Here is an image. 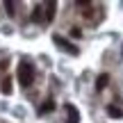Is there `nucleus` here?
<instances>
[{"label": "nucleus", "mask_w": 123, "mask_h": 123, "mask_svg": "<svg viewBox=\"0 0 123 123\" xmlns=\"http://www.w3.org/2000/svg\"><path fill=\"white\" fill-rule=\"evenodd\" d=\"M82 34V32H80V27H73V30H71V37H80Z\"/></svg>", "instance_id": "11"}, {"label": "nucleus", "mask_w": 123, "mask_h": 123, "mask_svg": "<svg viewBox=\"0 0 123 123\" xmlns=\"http://www.w3.org/2000/svg\"><path fill=\"white\" fill-rule=\"evenodd\" d=\"M107 80H110V75H107V73H100V75H98V80H96V89H98V91L107 87Z\"/></svg>", "instance_id": "5"}, {"label": "nucleus", "mask_w": 123, "mask_h": 123, "mask_svg": "<svg viewBox=\"0 0 123 123\" xmlns=\"http://www.w3.org/2000/svg\"><path fill=\"white\" fill-rule=\"evenodd\" d=\"M5 9H7L9 16H14V14H16V5H14L12 0H5Z\"/></svg>", "instance_id": "9"}, {"label": "nucleus", "mask_w": 123, "mask_h": 123, "mask_svg": "<svg viewBox=\"0 0 123 123\" xmlns=\"http://www.w3.org/2000/svg\"><path fill=\"white\" fill-rule=\"evenodd\" d=\"M55 7H57L55 2H46V21H53V16H55Z\"/></svg>", "instance_id": "6"}, {"label": "nucleus", "mask_w": 123, "mask_h": 123, "mask_svg": "<svg viewBox=\"0 0 123 123\" xmlns=\"http://www.w3.org/2000/svg\"><path fill=\"white\" fill-rule=\"evenodd\" d=\"M43 7H46V5H37V7H34V12H32V21H34V23H39L41 18H43V16H41Z\"/></svg>", "instance_id": "7"}, {"label": "nucleus", "mask_w": 123, "mask_h": 123, "mask_svg": "<svg viewBox=\"0 0 123 123\" xmlns=\"http://www.w3.org/2000/svg\"><path fill=\"white\" fill-rule=\"evenodd\" d=\"M34 64L32 62H21L18 64V82H21V87H30L32 82H34Z\"/></svg>", "instance_id": "1"}, {"label": "nucleus", "mask_w": 123, "mask_h": 123, "mask_svg": "<svg viewBox=\"0 0 123 123\" xmlns=\"http://www.w3.org/2000/svg\"><path fill=\"white\" fill-rule=\"evenodd\" d=\"M64 110H66V114H68V121H66V123H80V112L75 110V107L71 105V103L64 107Z\"/></svg>", "instance_id": "3"}, {"label": "nucleus", "mask_w": 123, "mask_h": 123, "mask_svg": "<svg viewBox=\"0 0 123 123\" xmlns=\"http://www.w3.org/2000/svg\"><path fill=\"white\" fill-rule=\"evenodd\" d=\"M107 114H110L112 119H121V116H123V110H121V107H116V105H107Z\"/></svg>", "instance_id": "4"}, {"label": "nucleus", "mask_w": 123, "mask_h": 123, "mask_svg": "<svg viewBox=\"0 0 123 123\" xmlns=\"http://www.w3.org/2000/svg\"><path fill=\"white\" fill-rule=\"evenodd\" d=\"M0 87H2V91H5V93H12V80H9V78H2Z\"/></svg>", "instance_id": "8"}, {"label": "nucleus", "mask_w": 123, "mask_h": 123, "mask_svg": "<svg viewBox=\"0 0 123 123\" xmlns=\"http://www.w3.org/2000/svg\"><path fill=\"white\" fill-rule=\"evenodd\" d=\"M55 43H57V48H62L64 53H68V55H78V48H75V46H71L68 41L64 39V37H57V34H55Z\"/></svg>", "instance_id": "2"}, {"label": "nucleus", "mask_w": 123, "mask_h": 123, "mask_svg": "<svg viewBox=\"0 0 123 123\" xmlns=\"http://www.w3.org/2000/svg\"><path fill=\"white\" fill-rule=\"evenodd\" d=\"M50 110H53V100H48L43 107H41V112H50Z\"/></svg>", "instance_id": "10"}]
</instances>
